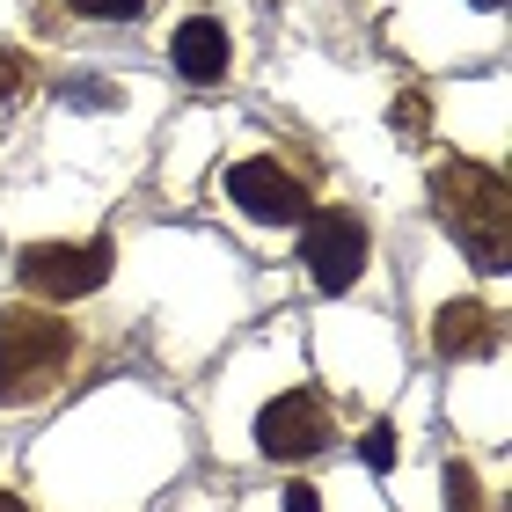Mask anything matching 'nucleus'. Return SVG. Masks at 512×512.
I'll list each match as a JSON object with an SVG mask.
<instances>
[{"label": "nucleus", "mask_w": 512, "mask_h": 512, "mask_svg": "<svg viewBox=\"0 0 512 512\" xmlns=\"http://www.w3.org/2000/svg\"><path fill=\"white\" fill-rule=\"evenodd\" d=\"M432 205H439V227L461 242L476 271H505L512 256V198H505V176L491 161H439L432 169Z\"/></svg>", "instance_id": "nucleus-1"}, {"label": "nucleus", "mask_w": 512, "mask_h": 512, "mask_svg": "<svg viewBox=\"0 0 512 512\" xmlns=\"http://www.w3.org/2000/svg\"><path fill=\"white\" fill-rule=\"evenodd\" d=\"M81 344L59 315L44 308H0V410L44 403L52 388H66Z\"/></svg>", "instance_id": "nucleus-2"}, {"label": "nucleus", "mask_w": 512, "mask_h": 512, "mask_svg": "<svg viewBox=\"0 0 512 512\" xmlns=\"http://www.w3.org/2000/svg\"><path fill=\"white\" fill-rule=\"evenodd\" d=\"M110 264H118L110 235H96V242H30L15 256L22 286H30L37 300H88L110 278Z\"/></svg>", "instance_id": "nucleus-3"}, {"label": "nucleus", "mask_w": 512, "mask_h": 512, "mask_svg": "<svg viewBox=\"0 0 512 512\" xmlns=\"http://www.w3.org/2000/svg\"><path fill=\"white\" fill-rule=\"evenodd\" d=\"M300 264H308V278L322 293L359 286V271H366V220L344 213V205L308 213V220H300Z\"/></svg>", "instance_id": "nucleus-4"}, {"label": "nucleus", "mask_w": 512, "mask_h": 512, "mask_svg": "<svg viewBox=\"0 0 512 512\" xmlns=\"http://www.w3.org/2000/svg\"><path fill=\"white\" fill-rule=\"evenodd\" d=\"M330 403H322L315 388H286V395H271L264 417H256V447H264L271 461H308L330 447Z\"/></svg>", "instance_id": "nucleus-5"}, {"label": "nucleus", "mask_w": 512, "mask_h": 512, "mask_svg": "<svg viewBox=\"0 0 512 512\" xmlns=\"http://www.w3.org/2000/svg\"><path fill=\"white\" fill-rule=\"evenodd\" d=\"M220 191L235 198L249 220H264V227H286V220H308V213H315V205H308V183L286 176V161H271V154L235 161V169L220 176Z\"/></svg>", "instance_id": "nucleus-6"}, {"label": "nucleus", "mask_w": 512, "mask_h": 512, "mask_svg": "<svg viewBox=\"0 0 512 512\" xmlns=\"http://www.w3.org/2000/svg\"><path fill=\"white\" fill-rule=\"evenodd\" d=\"M432 352L439 359H483V352H498V315L483 308V300H447V308L432 315Z\"/></svg>", "instance_id": "nucleus-7"}, {"label": "nucleus", "mask_w": 512, "mask_h": 512, "mask_svg": "<svg viewBox=\"0 0 512 512\" xmlns=\"http://www.w3.org/2000/svg\"><path fill=\"white\" fill-rule=\"evenodd\" d=\"M169 52H176V74L191 81V88H213V81L227 74V30H220L213 15H191V22L176 30Z\"/></svg>", "instance_id": "nucleus-8"}, {"label": "nucleus", "mask_w": 512, "mask_h": 512, "mask_svg": "<svg viewBox=\"0 0 512 512\" xmlns=\"http://www.w3.org/2000/svg\"><path fill=\"white\" fill-rule=\"evenodd\" d=\"M388 125L403 132V139H425V125H432L425 96H417V88H410V96H395V103H388Z\"/></svg>", "instance_id": "nucleus-9"}, {"label": "nucleus", "mask_w": 512, "mask_h": 512, "mask_svg": "<svg viewBox=\"0 0 512 512\" xmlns=\"http://www.w3.org/2000/svg\"><path fill=\"white\" fill-rule=\"evenodd\" d=\"M30 81H37V66H30V59H22V52H0V103L22 96Z\"/></svg>", "instance_id": "nucleus-10"}, {"label": "nucleus", "mask_w": 512, "mask_h": 512, "mask_svg": "<svg viewBox=\"0 0 512 512\" xmlns=\"http://www.w3.org/2000/svg\"><path fill=\"white\" fill-rule=\"evenodd\" d=\"M447 512H483V491L469 469H447Z\"/></svg>", "instance_id": "nucleus-11"}, {"label": "nucleus", "mask_w": 512, "mask_h": 512, "mask_svg": "<svg viewBox=\"0 0 512 512\" xmlns=\"http://www.w3.org/2000/svg\"><path fill=\"white\" fill-rule=\"evenodd\" d=\"M74 15H96V22H125V15H139L147 0H66Z\"/></svg>", "instance_id": "nucleus-12"}, {"label": "nucleus", "mask_w": 512, "mask_h": 512, "mask_svg": "<svg viewBox=\"0 0 512 512\" xmlns=\"http://www.w3.org/2000/svg\"><path fill=\"white\" fill-rule=\"evenodd\" d=\"M359 454H366V469H388V461H395V432H388V425H374Z\"/></svg>", "instance_id": "nucleus-13"}, {"label": "nucleus", "mask_w": 512, "mask_h": 512, "mask_svg": "<svg viewBox=\"0 0 512 512\" xmlns=\"http://www.w3.org/2000/svg\"><path fill=\"white\" fill-rule=\"evenodd\" d=\"M286 512H322V505H315L308 483H286Z\"/></svg>", "instance_id": "nucleus-14"}, {"label": "nucleus", "mask_w": 512, "mask_h": 512, "mask_svg": "<svg viewBox=\"0 0 512 512\" xmlns=\"http://www.w3.org/2000/svg\"><path fill=\"white\" fill-rule=\"evenodd\" d=\"M0 512H30V505H22L15 491H0Z\"/></svg>", "instance_id": "nucleus-15"}, {"label": "nucleus", "mask_w": 512, "mask_h": 512, "mask_svg": "<svg viewBox=\"0 0 512 512\" xmlns=\"http://www.w3.org/2000/svg\"><path fill=\"white\" fill-rule=\"evenodd\" d=\"M476 8H498V0H476Z\"/></svg>", "instance_id": "nucleus-16"}]
</instances>
